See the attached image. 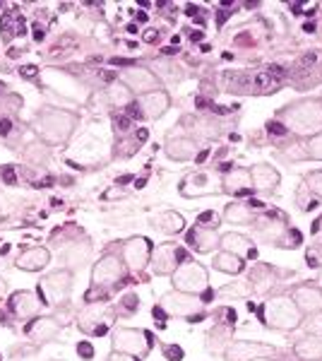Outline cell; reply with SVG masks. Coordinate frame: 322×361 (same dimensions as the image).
<instances>
[{"instance_id": "cell-33", "label": "cell", "mask_w": 322, "mask_h": 361, "mask_svg": "<svg viewBox=\"0 0 322 361\" xmlns=\"http://www.w3.org/2000/svg\"><path fill=\"white\" fill-rule=\"evenodd\" d=\"M137 306H140V299L135 292H125L118 299V306H116V316H135L137 313Z\"/></svg>"}, {"instance_id": "cell-3", "label": "cell", "mask_w": 322, "mask_h": 361, "mask_svg": "<svg viewBox=\"0 0 322 361\" xmlns=\"http://www.w3.org/2000/svg\"><path fill=\"white\" fill-rule=\"evenodd\" d=\"M257 313H260L265 328L279 330V333H291V330H298L303 325V320H306V316L298 311V306L294 304V299H291V294L274 296V299H269Z\"/></svg>"}, {"instance_id": "cell-29", "label": "cell", "mask_w": 322, "mask_h": 361, "mask_svg": "<svg viewBox=\"0 0 322 361\" xmlns=\"http://www.w3.org/2000/svg\"><path fill=\"white\" fill-rule=\"evenodd\" d=\"M151 222H154V226H159L163 234H168V236H175L185 229V219L180 217L178 212H173V209H163V212L154 214Z\"/></svg>"}, {"instance_id": "cell-30", "label": "cell", "mask_w": 322, "mask_h": 361, "mask_svg": "<svg viewBox=\"0 0 322 361\" xmlns=\"http://www.w3.org/2000/svg\"><path fill=\"white\" fill-rule=\"evenodd\" d=\"M212 265H214V270L226 272V275H241L245 270V260L233 253H226V250H219V253L214 255Z\"/></svg>"}, {"instance_id": "cell-8", "label": "cell", "mask_w": 322, "mask_h": 361, "mask_svg": "<svg viewBox=\"0 0 322 361\" xmlns=\"http://www.w3.org/2000/svg\"><path fill=\"white\" fill-rule=\"evenodd\" d=\"M116 308L113 306H104L101 304H87L85 308L80 311L78 316V325L85 335H92V337H104L111 330V325L116 323Z\"/></svg>"}, {"instance_id": "cell-7", "label": "cell", "mask_w": 322, "mask_h": 361, "mask_svg": "<svg viewBox=\"0 0 322 361\" xmlns=\"http://www.w3.org/2000/svg\"><path fill=\"white\" fill-rule=\"evenodd\" d=\"M166 316L171 318H188V320H200L204 316V299L197 294H185V292H168L159 299V304Z\"/></svg>"}, {"instance_id": "cell-37", "label": "cell", "mask_w": 322, "mask_h": 361, "mask_svg": "<svg viewBox=\"0 0 322 361\" xmlns=\"http://www.w3.org/2000/svg\"><path fill=\"white\" fill-rule=\"evenodd\" d=\"M221 294L224 296H250L253 294V287H250V282H233V284H226V287L221 289Z\"/></svg>"}, {"instance_id": "cell-31", "label": "cell", "mask_w": 322, "mask_h": 361, "mask_svg": "<svg viewBox=\"0 0 322 361\" xmlns=\"http://www.w3.org/2000/svg\"><path fill=\"white\" fill-rule=\"evenodd\" d=\"M106 99L113 104V106L123 109V106H130L132 104V92H130V87L123 82V80H116V82L106 90Z\"/></svg>"}, {"instance_id": "cell-15", "label": "cell", "mask_w": 322, "mask_h": 361, "mask_svg": "<svg viewBox=\"0 0 322 361\" xmlns=\"http://www.w3.org/2000/svg\"><path fill=\"white\" fill-rule=\"evenodd\" d=\"M286 275H289V272H284L282 275L279 267H274L269 263H255L248 272V282H250V287H253V294L265 296L277 287L279 277H286Z\"/></svg>"}, {"instance_id": "cell-16", "label": "cell", "mask_w": 322, "mask_h": 361, "mask_svg": "<svg viewBox=\"0 0 322 361\" xmlns=\"http://www.w3.org/2000/svg\"><path fill=\"white\" fill-rule=\"evenodd\" d=\"M291 299H294L298 311L306 318L315 316V313H322V289L315 282H306L294 287L291 289Z\"/></svg>"}, {"instance_id": "cell-18", "label": "cell", "mask_w": 322, "mask_h": 361, "mask_svg": "<svg viewBox=\"0 0 322 361\" xmlns=\"http://www.w3.org/2000/svg\"><path fill=\"white\" fill-rule=\"evenodd\" d=\"M123 82H125L128 87H130L132 94H149V92H156L161 90V82L159 78H156L151 70L147 68H130L123 73Z\"/></svg>"}, {"instance_id": "cell-48", "label": "cell", "mask_w": 322, "mask_h": 361, "mask_svg": "<svg viewBox=\"0 0 322 361\" xmlns=\"http://www.w3.org/2000/svg\"><path fill=\"white\" fill-rule=\"evenodd\" d=\"M315 284H318V287L322 289V267H320V272H318V279H315Z\"/></svg>"}, {"instance_id": "cell-22", "label": "cell", "mask_w": 322, "mask_h": 361, "mask_svg": "<svg viewBox=\"0 0 322 361\" xmlns=\"http://www.w3.org/2000/svg\"><path fill=\"white\" fill-rule=\"evenodd\" d=\"M8 308L13 311L15 318L20 320H29V318H37L41 311V299L34 292H15L8 299Z\"/></svg>"}, {"instance_id": "cell-17", "label": "cell", "mask_w": 322, "mask_h": 361, "mask_svg": "<svg viewBox=\"0 0 322 361\" xmlns=\"http://www.w3.org/2000/svg\"><path fill=\"white\" fill-rule=\"evenodd\" d=\"M219 229L214 224H200L195 222V226L188 231V246L195 253H212L214 248H219Z\"/></svg>"}, {"instance_id": "cell-26", "label": "cell", "mask_w": 322, "mask_h": 361, "mask_svg": "<svg viewBox=\"0 0 322 361\" xmlns=\"http://www.w3.org/2000/svg\"><path fill=\"white\" fill-rule=\"evenodd\" d=\"M51 263V250L44 248V246H34V248H27L25 253L17 258V267L22 272H39L44 267H49Z\"/></svg>"}, {"instance_id": "cell-1", "label": "cell", "mask_w": 322, "mask_h": 361, "mask_svg": "<svg viewBox=\"0 0 322 361\" xmlns=\"http://www.w3.org/2000/svg\"><path fill=\"white\" fill-rule=\"evenodd\" d=\"M277 123H282L294 137H313L322 133V97H306L291 102L277 111Z\"/></svg>"}, {"instance_id": "cell-45", "label": "cell", "mask_w": 322, "mask_h": 361, "mask_svg": "<svg viewBox=\"0 0 322 361\" xmlns=\"http://www.w3.org/2000/svg\"><path fill=\"white\" fill-rule=\"evenodd\" d=\"M10 130H13V123L8 118L0 121V135H10Z\"/></svg>"}, {"instance_id": "cell-24", "label": "cell", "mask_w": 322, "mask_h": 361, "mask_svg": "<svg viewBox=\"0 0 322 361\" xmlns=\"http://www.w3.org/2000/svg\"><path fill=\"white\" fill-rule=\"evenodd\" d=\"M200 149H197V142L192 137H171L166 140V157L173 161H192L197 159Z\"/></svg>"}, {"instance_id": "cell-27", "label": "cell", "mask_w": 322, "mask_h": 361, "mask_svg": "<svg viewBox=\"0 0 322 361\" xmlns=\"http://www.w3.org/2000/svg\"><path fill=\"white\" fill-rule=\"evenodd\" d=\"M260 209H255L253 205H250L248 200L245 202H228L226 209H224V219L231 224H253L257 217H260Z\"/></svg>"}, {"instance_id": "cell-13", "label": "cell", "mask_w": 322, "mask_h": 361, "mask_svg": "<svg viewBox=\"0 0 322 361\" xmlns=\"http://www.w3.org/2000/svg\"><path fill=\"white\" fill-rule=\"evenodd\" d=\"M120 258L125 263L128 270H144L149 267V260H151V253H154V246L147 236H130L128 241H123V250H120Z\"/></svg>"}, {"instance_id": "cell-10", "label": "cell", "mask_w": 322, "mask_h": 361, "mask_svg": "<svg viewBox=\"0 0 322 361\" xmlns=\"http://www.w3.org/2000/svg\"><path fill=\"white\" fill-rule=\"evenodd\" d=\"M183 197H200V195H216L224 193L221 190V176L212 169H202V171H190L188 176L180 180L178 185Z\"/></svg>"}, {"instance_id": "cell-21", "label": "cell", "mask_w": 322, "mask_h": 361, "mask_svg": "<svg viewBox=\"0 0 322 361\" xmlns=\"http://www.w3.org/2000/svg\"><path fill=\"white\" fill-rule=\"evenodd\" d=\"M250 178H253V190L257 193H274L282 183V173L267 161H257L250 166Z\"/></svg>"}, {"instance_id": "cell-35", "label": "cell", "mask_w": 322, "mask_h": 361, "mask_svg": "<svg viewBox=\"0 0 322 361\" xmlns=\"http://www.w3.org/2000/svg\"><path fill=\"white\" fill-rule=\"evenodd\" d=\"M303 152H306V159L322 161V133H318V135H313V137H306Z\"/></svg>"}, {"instance_id": "cell-32", "label": "cell", "mask_w": 322, "mask_h": 361, "mask_svg": "<svg viewBox=\"0 0 322 361\" xmlns=\"http://www.w3.org/2000/svg\"><path fill=\"white\" fill-rule=\"evenodd\" d=\"M0 32H3V42L10 44L17 37V32H25V25H22V20L17 15H3Z\"/></svg>"}, {"instance_id": "cell-38", "label": "cell", "mask_w": 322, "mask_h": 361, "mask_svg": "<svg viewBox=\"0 0 322 361\" xmlns=\"http://www.w3.org/2000/svg\"><path fill=\"white\" fill-rule=\"evenodd\" d=\"M306 263L310 267H322V243H313L306 250Z\"/></svg>"}, {"instance_id": "cell-14", "label": "cell", "mask_w": 322, "mask_h": 361, "mask_svg": "<svg viewBox=\"0 0 322 361\" xmlns=\"http://www.w3.org/2000/svg\"><path fill=\"white\" fill-rule=\"evenodd\" d=\"M265 357H277V349L267 342H248V340H233L224 349L226 361H255Z\"/></svg>"}, {"instance_id": "cell-44", "label": "cell", "mask_w": 322, "mask_h": 361, "mask_svg": "<svg viewBox=\"0 0 322 361\" xmlns=\"http://www.w3.org/2000/svg\"><path fill=\"white\" fill-rule=\"evenodd\" d=\"M20 75H22V78H29V80H32V78H37V68H34V66H29V68H22L20 70Z\"/></svg>"}, {"instance_id": "cell-11", "label": "cell", "mask_w": 322, "mask_h": 361, "mask_svg": "<svg viewBox=\"0 0 322 361\" xmlns=\"http://www.w3.org/2000/svg\"><path fill=\"white\" fill-rule=\"evenodd\" d=\"M125 263H123L120 255L116 253H106L101 260H97V265L92 267V287L97 289H113L116 284L123 282L125 277Z\"/></svg>"}, {"instance_id": "cell-6", "label": "cell", "mask_w": 322, "mask_h": 361, "mask_svg": "<svg viewBox=\"0 0 322 361\" xmlns=\"http://www.w3.org/2000/svg\"><path fill=\"white\" fill-rule=\"evenodd\" d=\"M171 284H173L175 292L200 296V294L207 292V287H209V272L202 263L188 258L175 267V272L171 275Z\"/></svg>"}, {"instance_id": "cell-28", "label": "cell", "mask_w": 322, "mask_h": 361, "mask_svg": "<svg viewBox=\"0 0 322 361\" xmlns=\"http://www.w3.org/2000/svg\"><path fill=\"white\" fill-rule=\"evenodd\" d=\"M294 354L301 361H322V337L306 335L294 342Z\"/></svg>"}, {"instance_id": "cell-25", "label": "cell", "mask_w": 322, "mask_h": 361, "mask_svg": "<svg viewBox=\"0 0 322 361\" xmlns=\"http://www.w3.org/2000/svg\"><path fill=\"white\" fill-rule=\"evenodd\" d=\"M27 337L37 345H44V342L56 340L58 333H61V325H58L56 318H37L34 323H29V328L25 330Z\"/></svg>"}, {"instance_id": "cell-20", "label": "cell", "mask_w": 322, "mask_h": 361, "mask_svg": "<svg viewBox=\"0 0 322 361\" xmlns=\"http://www.w3.org/2000/svg\"><path fill=\"white\" fill-rule=\"evenodd\" d=\"M137 106H140V114L142 118H149V121H156L161 118L163 114L171 109V97H168L166 90H156V92H149V94H142L137 99Z\"/></svg>"}, {"instance_id": "cell-2", "label": "cell", "mask_w": 322, "mask_h": 361, "mask_svg": "<svg viewBox=\"0 0 322 361\" xmlns=\"http://www.w3.org/2000/svg\"><path fill=\"white\" fill-rule=\"evenodd\" d=\"M250 226L255 229V234L262 243H269V246H274V248L291 250L303 243L301 231L294 229V226L289 224V217L274 207H269L267 212H262Z\"/></svg>"}, {"instance_id": "cell-36", "label": "cell", "mask_w": 322, "mask_h": 361, "mask_svg": "<svg viewBox=\"0 0 322 361\" xmlns=\"http://www.w3.org/2000/svg\"><path fill=\"white\" fill-rule=\"evenodd\" d=\"M303 185H306L318 200H322V171H308L306 176H303Z\"/></svg>"}, {"instance_id": "cell-9", "label": "cell", "mask_w": 322, "mask_h": 361, "mask_svg": "<svg viewBox=\"0 0 322 361\" xmlns=\"http://www.w3.org/2000/svg\"><path fill=\"white\" fill-rule=\"evenodd\" d=\"M39 292H41V301L51 306H63L73 294V272L70 270H56L51 275L41 277L39 282Z\"/></svg>"}, {"instance_id": "cell-47", "label": "cell", "mask_w": 322, "mask_h": 361, "mask_svg": "<svg viewBox=\"0 0 322 361\" xmlns=\"http://www.w3.org/2000/svg\"><path fill=\"white\" fill-rule=\"evenodd\" d=\"M3 178L5 180H8V183H15V173H13V169H5V171H3Z\"/></svg>"}, {"instance_id": "cell-23", "label": "cell", "mask_w": 322, "mask_h": 361, "mask_svg": "<svg viewBox=\"0 0 322 361\" xmlns=\"http://www.w3.org/2000/svg\"><path fill=\"white\" fill-rule=\"evenodd\" d=\"M219 246H221V250L238 255V258H243V260L257 258V246H255L253 238H248L243 234H236V231H226V234L221 236Z\"/></svg>"}, {"instance_id": "cell-4", "label": "cell", "mask_w": 322, "mask_h": 361, "mask_svg": "<svg viewBox=\"0 0 322 361\" xmlns=\"http://www.w3.org/2000/svg\"><path fill=\"white\" fill-rule=\"evenodd\" d=\"M75 126H78V116L61 109H44L37 118V133L49 145H63L73 135Z\"/></svg>"}, {"instance_id": "cell-40", "label": "cell", "mask_w": 322, "mask_h": 361, "mask_svg": "<svg viewBox=\"0 0 322 361\" xmlns=\"http://www.w3.org/2000/svg\"><path fill=\"white\" fill-rule=\"evenodd\" d=\"M78 354H80V359H94V347L89 345V342H80L78 345Z\"/></svg>"}, {"instance_id": "cell-5", "label": "cell", "mask_w": 322, "mask_h": 361, "mask_svg": "<svg viewBox=\"0 0 322 361\" xmlns=\"http://www.w3.org/2000/svg\"><path fill=\"white\" fill-rule=\"evenodd\" d=\"M111 345H113V352L130 354V357H135V359H144L151 349H154L156 340L149 330L116 328L113 335H111Z\"/></svg>"}, {"instance_id": "cell-41", "label": "cell", "mask_w": 322, "mask_h": 361, "mask_svg": "<svg viewBox=\"0 0 322 361\" xmlns=\"http://www.w3.org/2000/svg\"><path fill=\"white\" fill-rule=\"evenodd\" d=\"M310 234H313L315 241H322V214L320 217H315V222L310 224Z\"/></svg>"}, {"instance_id": "cell-42", "label": "cell", "mask_w": 322, "mask_h": 361, "mask_svg": "<svg viewBox=\"0 0 322 361\" xmlns=\"http://www.w3.org/2000/svg\"><path fill=\"white\" fill-rule=\"evenodd\" d=\"M106 361H140V359L130 357V354H123V352H111Z\"/></svg>"}, {"instance_id": "cell-43", "label": "cell", "mask_w": 322, "mask_h": 361, "mask_svg": "<svg viewBox=\"0 0 322 361\" xmlns=\"http://www.w3.org/2000/svg\"><path fill=\"white\" fill-rule=\"evenodd\" d=\"M142 39H144L147 44H154L156 39H159V32H156V29H147V32L142 34Z\"/></svg>"}, {"instance_id": "cell-49", "label": "cell", "mask_w": 322, "mask_h": 361, "mask_svg": "<svg viewBox=\"0 0 322 361\" xmlns=\"http://www.w3.org/2000/svg\"><path fill=\"white\" fill-rule=\"evenodd\" d=\"M255 361H274V357H265V359H255Z\"/></svg>"}, {"instance_id": "cell-34", "label": "cell", "mask_w": 322, "mask_h": 361, "mask_svg": "<svg viewBox=\"0 0 322 361\" xmlns=\"http://www.w3.org/2000/svg\"><path fill=\"white\" fill-rule=\"evenodd\" d=\"M318 197H315L310 190L306 188V185H298V190H296V205L301 207V212H310V209H315L318 207Z\"/></svg>"}, {"instance_id": "cell-39", "label": "cell", "mask_w": 322, "mask_h": 361, "mask_svg": "<svg viewBox=\"0 0 322 361\" xmlns=\"http://www.w3.org/2000/svg\"><path fill=\"white\" fill-rule=\"evenodd\" d=\"M161 354H163V359L166 361H183V357H185V352L180 349V345H163L161 347Z\"/></svg>"}, {"instance_id": "cell-19", "label": "cell", "mask_w": 322, "mask_h": 361, "mask_svg": "<svg viewBox=\"0 0 322 361\" xmlns=\"http://www.w3.org/2000/svg\"><path fill=\"white\" fill-rule=\"evenodd\" d=\"M221 190L231 195H253V178H250V169L231 166L221 176Z\"/></svg>"}, {"instance_id": "cell-46", "label": "cell", "mask_w": 322, "mask_h": 361, "mask_svg": "<svg viewBox=\"0 0 322 361\" xmlns=\"http://www.w3.org/2000/svg\"><path fill=\"white\" fill-rule=\"evenodd\" d=\"M151 313H154V318L161 320V325H163V320H166V313H163L159 306H154V311H151ZM163 328H166V325H163Z\"/></svg>"}, {"instance_id": "cell-12", "label": "cell", "mask_w": 322, "mask_h": 361, "mask_svg": "<svg viewBox=\"0 0 322 361\" xmlns=\"http://www.w3.org/2000/svg\"><path fill=\"white\" fill-rule=\"evenodd\" d=\"M183 260H188V253L180 248V243L168 241L154 248L151 260H149V270H151V275H156V277H171L175 272V267L183 263Z\"/></svg>"}]
</instances>
